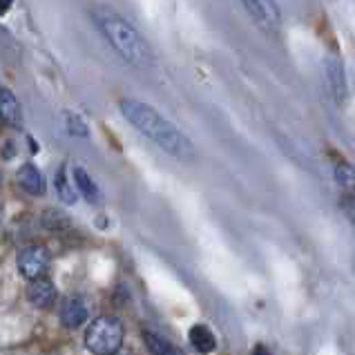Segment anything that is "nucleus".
I'll return each mask as SVG.
<instances>
[{
    "label": "nucleus",
    "mask_w": 355,
    "mask_h": 355,
    "mask_svg": "<svg viewBox=\"0 0 355 355\" xmlns=\"http://www.w3.org/2000/svg\"><path fill=\"white\" fill-rule=\"evenodd\" d=\"M119 110L132 128L141 132V135H146L152 144L164 148L168 155L181 161H190L195 157L192 141L177 125H172L166 116H161L157 110H152L150 105L141 103V101H132V98L121 101Z\"/></svg>",
    "instance_id": "obj_1"
},
{
    "label": "nucleus",
    "mask_w": 355,
    "mask_h": 355,
    "mask_svg": "<svg viewBox=\"0 0 355 355\" xmlns=\"http://www.w3.org/2000/svg\"><path fill=\"white\" fill-rule=\"evenodd\" d=\"M92 18H94V25L98 27V32L110 40V45H112L128 63H132L139 69H148L155 65V54H152L150 45L128 20H123L116 14H107V12H101V14L96 12Z\"/></svg>",
    "instance_id": "obj_2"
},
{
    "label": "nucleus",
    "mask_w": 355,
    "mask_h": 355,
    "mask_svg": "<svg viewBox=\"0 0 355 355\" xmlns=\"http://www.w3.org/2000/svg\"><path fill=\"white\" fill-rule=\"evenodd\" d=\"M123 324L114 315L96 318L85 331V347L94 355H114L123 344Z\"/></svg>",
    "instance_id": "obj_3"
},
{
    "label": "nucleus",
    "mask_w": 355,
    "mask_h": 355,
    "mask_svg": "<svg viewBox=\"0 0 355 355\" xmlns=\"http://www.w3.org/2000/svg\"><path fill=\"white\" fill-rule=\"evenodd\" d=\"M324 80H327V92H329L331 101L342 107L347 103L349 85H347V72H344L340 54L331 52L327 58H324Z\"/></svg>",
    "instance_id": "obj_4"
},
{
    "label": "nucleus",
    "mask_w": 355,
    "mask_h": 355,
    "mask_svg": "<svg viewBox=\"0 0 355 355\" xmlns=\"http://www.w3.org/2000/svg\"><path fill=\"white\" fill-rule=\"evenodd\" d=\"M241 7L246 9L250 20L261 29V32L277 34L282 29L279 7L275 3H270V0H246V3H241Z\"/></svg>",
    "instance_id": "obj_5"
},
{
    "label": "nucleus",
    "mask_w": 355,
    "mask_h": 355,
    "mask_svg": "<svg viewBox=\"0 0 355 355\" xmlns=\"http://www.w3.org/2000/svg\"><path fill=\"white\" fill-rule=\"evenodd\" d=\"M49 268V252L45 246H27L18 255V270L20 275L29 282L45 279V272Z\"/></svg>",
    "instance_id": "obj_6"
},
{
    "label": "nucleus",
    "mask_w": 355,
    "mask_h": 355,
    "mask_svg": "<svg viewBox=\"0 0 355 355\" xmlns=\"http://www.w3.org/2000/svg\"><path fill=\"white\" fill-rule=\"evenodd\" d=\"M58 318L63 322V327L67 329H78L80 324H85L89 320V304L85 297L74 295V297H67L63 302V306L58 311Z\"/></svg>",
    "instance_id": "obj_7"
},
{
    "label": "nucleus",
    "mask_w": 355,
    "mask_h": 355,
    "mask_svg": "<svg viewBox=\"0 0 355 355\" xmlns=\"http://www.w3.org/2000/svg\"><path fill=\"white\" fill-rule=\"evenodd\" d=\"M16 184L20 190L27 192V195H32V197H40L45 192V177L34 164H25V166L18 168Z\"/></svg>",
    "instance_id": "obj_8"
},
{
    "label": "nucleus",
    "mask_w": 355,
    "mask_h": 355,
    "mask_svg": "<svg viewBox=\"0 0 355 355\" xmlns=\"http://www.w3.org/2000/svg\"><path fill=\"white\" fill-rule=\"evenodd\" d=\"M58 297V291L54 286V282L49 279H38L32 282L27 288V300L34 304L36 309H49Z\"/></svg>",
    "instance_id": "obj_9"
},
{
    "label": "nucleus",
    "mask_w": 355,
    "mask_h": 355,
    "mask_svg": "<svg viewBox=\"0 0 355 355\" xmlns=\"http://www.w3.org/2000/svg\"><path fill=\"white\" fill-rule=\"evenodd\" d=\"M0 114H3V121L7 125L18 128L23 123V110H20L18 98L7 87L0 89Z\"/></svg>",
    "instance_id": "obj_10"
},
{
    "label": "nucleus",
    "mask_w": 355,
    "mask_h": 355,
    "mask_svg": "<svg viewBox=\"0 0 355 355\" xmlns=\"http://www.w3.org/2000/svg\"><path fill=\"white\" fill-rule=\"evenodd\" d=\"M190 344L195 347L199 353H212L217 347L215 342V336H212V331L208 327H204V324H195V327L190 329Z\"/></svg>",
    "instance_id": "obj_11"
},
{
    "label": "nucleus",
    "mask_w": 355,
    "mask_h": 355,
    "mask_svg": "<svg viewBox=\"0 0 355 355\" xmlns=\"http://www.w3.org/2000/svg\"><path fill=\"white\" fill-rule=\"evenodd\" d=\"M74 186H76V190L80 192V195H83L87 201H92V204H96V201L101 199L98 197L101 195L98 186L94 184V179L89 177L83 168H74Z\"/></svg>",
    "instance_id": "obj_12"
},
{
    "label": "nucleus",
    "mask_w": 355,
    "mask_h": 355,
    "mask_svg": "<svg viewBox=\"0 0 355 355\" xmlns=\"http://www.w3.org/2000/svg\"><path fill=\"white\" fill-rule=\"evenodd\" d=\"M144 340H146V347L152 355H184V351L177 349L175 344L168 342L166 338L157 336V333H152V331L144 333Z\"/></svg>",
    "instance_id": "obj_13"
},
{
    "label": "nucleus",
    "mask_w": 355,
    "mask_h": 355,
    "mask_svg": "<svg viewBox=\"0 0 355 355\" xmlns=\"http://www.w3.org/2000/svg\"><path fill=\"white\" fill-rule=\"evenodd\" d=\"M54 188H56V192H58L60 201H65V204H74V201H76V186L69 184V177L65 175V166L56 172Z\"/></svg>",
    "instance_id": "obj_14"
},
{
    "label": "nucleus",
    "mask_w": 355,
    "mask_h": 355,
    "mask_svg": "<svg viewBox=\"0 0 355 355\" xmlns=\"http://www.w3.org/2000/svg\"><path fill=\"white\" fill-rule=\"evenodd\" d=\"M336 181L342 186V190L349 192V197H355V168L347 161H340L336 166Z\"/></svg>",
    "instance_id": "obj_15"
},
{
    "label": "nucleus",
    "mask_w": 355,
    "mask_h": 355,
    "mask_svg": "<svg viewBox=\"0 0 355 355\" xmlns=\"http://www.w3.org/2000/svg\"><path fill=\"white\" fill-rule=\"evenodd\" d=\"M342 212H344V217H347V221L351 224L353 228V235H355V197H342Z\"/></svg>",
    "instance_id": "obj_16"
},
{
    "label": "nucleus",
    "mask_w": 355,
    "mask_h": 355,
    "mask_svg": "<svg viewBox=\"0 0 355 355\" xmlns=\"http://www.w3.org/2000/svg\"><path fill=\"white\" fill-rule=\"evenodd\" d=\"M65 119H67L69 135H76V137H85L87 135V128L83 125V121H80L76 114H65Z\"/></svg>",
    "instance_id": "obj_17"
},
{
    "label": "nucleus",
    "mask_w": 355,
    "mask_h": 355,
    "mask_svg": "<svg viewBox=\"0 0 355 355\" xmlns=\"http://www.w3.org/2000/svg\"><path fill=\"white\" fill-rule=\"evenodd\" d=\"M252 355H270V351L266 347H255V351H252Z\"/></svg>",
    "instance_id": "obj_18"
}]
</instances>
